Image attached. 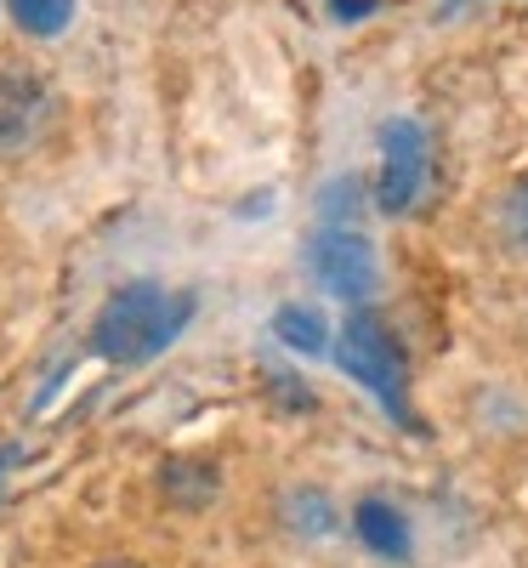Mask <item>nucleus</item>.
<instances>
[{"mask_svg":"<svg viewBox=\"0 0 528 568\" xmlns=\"http://www.w3.org/2000/svg\"><path fill=\"white\" fill-rule=\"evenodd\" d=\"M194 313H200L194 291H165L154 278H131L91 318V353L103 364H142L165 353Z\"/></svg>","mask_w":528,"mask_h":568,"instance_id":"f257e3e1","label":"nucleus"},{"mask_svg":"<svg viewBox=\"0 0 528 568\" xmlns=\"http://www.w3.org/2000/svg\"><path fill=\"white\" fill-rule=\"evenodd\" d=\"M91 568H142V562H131V557H103V562H91Z\"/></svg>","mask_w":528,"mask_h":568,"instance_id":"ddd939ff","label":"nucleus"},{"mask_svg":"<svg viewBox=\"0 0 528 568\" xmlns=\"http://www.w3.org/2000/svg\"><path fill=\"white\" fill-rule=\"evenodd\" d=\"M7 12L23 34L34 40H58L74 23V0H7Z\"/></svg>","mask_w":528,"mask_h":568,"instance_id":"9b49d317","label":"nucleus"},{"mask_svg":"<svg viewBox=\"0 0 528 568\" xmlns=\"http://www.w3.org/2000/svg\"><path fill=\"white\" fill-rule=\"evenodd\" d=\"M278 517H284V529L302 535V540H324V535L342 529V506H335V495L318 489V484L284 489V495H278Z\"/></svg>","mask_w":528,"mask_h":568,"instance_id":"0eeeda50","label":"nucleus"},{"mask_svg":"<svg viewBox=\"0 0 528 568\" xmlns=\"http://www.w3.org/2000/svg\"><path fill=\"white\" fill-rule=\"evenodd\" d=\"M273 336L291 347V353H302V358L329 353V324H324V313H318V307H302V302H291V307L273 313Z\"/></svg>","mask_w":528,"mask_h":568,"instance_id":"1a4fd4ad","label":"nucleus"},{"mask_svg":"<svg viewBox=\"0 0 528 568\" xmlns=\"http://www.w3.org/2000/svg\"><path fill=\"white\" fill-rule=\"evenodd\" d=\"M431 187V136L420 120L393 114L380 125V176H375V205L387 216H409L420 211Z\"/></svg>","mask_w":528,"mask_h":568,"instance_id":"7ed1b4c3","label":"nucleus"},{"mask_svg":"<svg viewBox=\"0 0 528 568\" xmlns=\"http://www.w3.org/2000/svg\"><path fill=\"white\" fill-rule=\"evenodd\" d=\"M216 489H222V478L211 460H165L160 466V495L171 511H205L216 500Z\"/></svg>","mask_w":528,"mask_h":568,"instance_id":"6e6552de","label":"nucleus"},{"mask_svg":"<svg viewBox=\"0 0 528 568\" xmlns=\"http://www.w3.org/2000/svg\"><path fill=\"white\" fill-rule=\"evenodd\" d=\"M353 535H358L375 557H387V562H409V551H415L409 517H404L393 500H380V495H364V500L353 506Z\"/></svg>","mask_w":528,"mask_h":568,"instance_id":"423d86ee","label":"nucleus"},{"mask_svg":"<svg viewBox=\"0 0 528 568\" xmlns=\"http://www.w3.org/2000/svg\"><path fill=\"white\" fill-rule=\"evenodd\" d=\"M267 387H273L284 404H291V409H313V404H318V398H313V387H302L296 375H284V369H267Z\"/></svg>","mask_w":528,"mask_h":568,"instance_id":"f8f14e48","label":"nucleus"},{"mask_svg":"<svg viewBox=\"0 0 528 568\" xmlns=\"http://www.w3.org/2000/svg\"><path fill=\"white\" fill-rule=\"evenodd\" d=\"M52 109H58V98L45 85V74H34L23 63H0V160L29 154L45 136V125H52Z\"/></svg>","mask_w":528,"mask_h":568,"instance_id":"39448f33","label":"nucleus"},{"mask_svg":"<svg viewBox=\"0 0 528 568\" xmlns=\"http://www.w3.org/2000/svg\"><path fill=\"white\" fill-rule=\"evenodd\" d=\"M495 233L511 256H528V171H517L506 182V194L495 205Z\"/></svg>","mask_w":528,"mask_h":568,"instance_id":"9d476101","label":"nucleus"},{"mask_svg":"<svg viewBox=\"0 0 528 568\" xmlns=\"http://www.w3.org/2000/svg\"><path fill=\"white\" fill-rule=\"evenodd\" d=\"M335 358H342V369L353 375V382L364 393H375L380 404H387L393 420L415 426V409H409V364H404V347L393 342V329L380 324L375 313H353L342 342H335Z\"/></svg>","mask_w":528,"mask_h":568,"instance_id":"f03ea898","label":"nucleus"},{"mask_svg":"<svg viewBox=\"0 0 528 568\" xmlns=\"http://www.w3.org/2000/svg\"><path fill=\"white\" fill-rule=\"evenodd\" d=\"M307 273L335 302H369L380 291V256L358 227H318L307 240Z\"/></svg>","mask_w":528,"mask_h":568,"instance_id":"20e7f679","label":"nucleus"}]
</instances>
